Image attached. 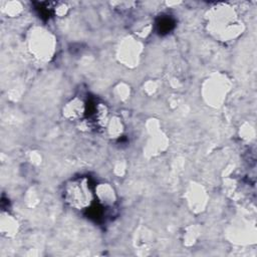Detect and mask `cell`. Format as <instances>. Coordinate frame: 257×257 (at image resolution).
I'll return each mask as SVG.
<instances>
[{
	"label": "cell",
	"instance_id": "1",
	"mask_svg": "<svg viewBox=\"0 0 257 257\" xmlns=\"http://www.w3.org/2000/svg\"><path fill=\"white\" fill-rule=\"evenodd\" d=\"M213 8L208 15L210 32L221 41L235 39L242 31V23L235 10L225 4H219Z\"/></svg>",
	"mask_w": 257,
	"mask_h": 257
},
{
	"label": "cell",
	"instance_id": "2",
	"mask_svg": "<svg viewBox=\"0 0 257 257\" xmlns=\"http://www.w3.org/2000/svg\"><path fill=\"white\" fill-rule=\"evenodd\" d=\"M64 199L70 207L78 211H88L95 199L106 203L103 186L93 187L85 177L74 179L65 186Z\"/></svg>",
	"mask_w": 257,
	"mask_h": 257
},
{
	"label": "cell",
	"instance_id": "3",
	"mask_svg": "<svg viewBox=\"0 0 257 257\" xmlns=\"http://www.w3.org/2000/svg\"><path fill=\"white\" fill-rule=\"evenodd\" d=\"M31 39V51L39 59H48L52 57L54 50V40L46 31L38 30Z\"/></svg>",
	"mask_w": 257,
	"mask_h": 257
}]
</instances>
